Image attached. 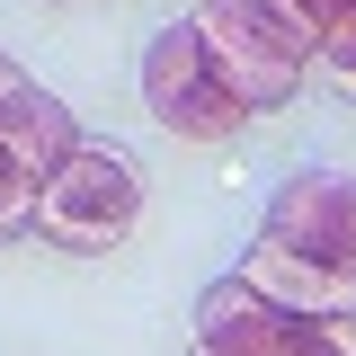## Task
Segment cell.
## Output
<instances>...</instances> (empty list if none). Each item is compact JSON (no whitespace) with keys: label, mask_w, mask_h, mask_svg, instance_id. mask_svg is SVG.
<instances>
[{"label":"cell","mask_w":356,"mask_h":356,"mask_svg":"<svg viewBox=\"0 0 356 356\" xmlns=\"http://www.w3.org/2000/svg\"><path fill=\"white\" fill-rule=\"evenodd\" d=\"M143 222V161L125 143H72L36 187V232L54 250H116Z\"/></svg>","instance_id":"1"},{"label":"cell","mask_w":356,"mask_h":356,"mask_svg":"<svg viewBox=\"0 0 356 356\" xmlns=\"http://www.w3.org/2000/svg\"><path fill=\"white\" fill-rule=\"evenodd\" d=\"M187 356H356V312H276L241 276L196 294Z\"/></svg>","instance_id":"2"},{"label":"cell","mask_w":356,"mask_h":356,"mask_svg":"<svg viewBox=\"0 0 356 356\" xmlns=\"http://www.w3.org/2000/svg\"><path fill=\"white\" fill-rule=\"evenodd\" d=\"M187 27H196V44H205L214 81L232 89L250 116H267V107H294V89H303L312 54H294V44L276 36L250 0H196V9H187Z\"/></svg>","instance_id":"3"},{"label":"cell","mask_w":356,"mask_h":356,"mask_svg":"<svg viewBox=\"0 0 356 356\" xmlns=\"http://www.w3.org/2000/svg\"><path fill=\"white\" fill-rule=\"evenodd\" d=\"M143 107L178 143H232V134L250 125V107L214 81V63H205V44H196L187 18H178L170 36H152V54H143Z\"/></svg>","instance_id":"4"},{"label":"cell","mask_w":356,"mask_h":356,"mask_svg":"<svg viewBox=\"0 0 356 356\" xmlns=\"http://www.w3.org/2000/svg\"><path fill=\"white\" fill-rule=\"evenodd\" d=\"M276 250H294L312 267H339L356 276V178L348 170H294L276 196H267V222H259Z\"/></svg>","instance_id":"5"},{"label":"cell","mask_w":356,"mask_h":356,"mask_svg":"<svg viewBox=\"0 0 356 356\" xmlns=\"http://www.w3.org/2000/svg\"><path fill=\"white\" fill-rule=\"evenodd\" d=\"M250 294H267L276 312H356V276H339V267H312V259H294V250H276V241H250L241 250V267H232Z\"/></svg>","instance_id":"6"},{"label":"cell","mask_w":356,"mask_h":356,"mask_svg":"<svg viewBox=\"0 0 356 356\" xmlns=\"http://www.w3.org/2000/svg\"><path fill=\"white\" fill-rule=\"evenodd\" d=\"M72 143H81V134H72V107H63V98H54V89H18V98H0V161H9V170L18 178H54V161H63V152H72Z\"/></svg>","instance_id":"7"},{"label":"cell","mask_w":356,"mask_h":356,"mask_svg":"<svg viewBox=\"0 0 356 356\" xmlns=\"http://www.w3.org/2000/svg\"><path fill=\"white\" fill-rule=\"evenodd\" d=\"M18 232H36V178H18L0 161V241H18Z\"/></svg>","instance_id":"8"},{"label":"cell","mask_w":356,"mask_h":356,"mask_svg":"<svg viewBox=\"0 0 356 356\" xmlns=\"http://www.w3.org/2000/svg\"><path fill=\"white\" fill-rule=\"evenodd\" d=\"M321 72H330V81H356V9L339 27H321Z\"/></svg>","instance_id":"9"},{"label":"cell","mask_w":356,"mask_h":356,"mask_svg":"<svg viewBox=\"0 0 356 356\" xmlns=\"http://www.w3.org/2000/svg\"><path fill=\"white\" fill-rule=\"evenodd\" d=\"M303 9H312V27H339V18H348L356 0H303Z\"/></svg>","instance_id":"10"},{"label":"cell","mask_w":356,"mask_h":356,"mask_svg":"<svg viewBox=\"0 0 356 356\" xmlns=\"http://www.w3.org/2000/svg\"><path fill=\"white\" fill-rule=\"evenodd\" d=\"M18 89H27V72H18V63L0 54V98H18Z\"/></svg>","instance_id":"11"},{"label":"cell","mask_w":356,"mask_h":356,"mask_svg":"<svg viewBox=\"0 0 356 356\" xmlns=\"http://www.w3.org/2000/svg\"><path fill=\"white\" fill-rule=\"evenodd\" d=\"M330 89H339V98H348V107H356V81H330Z\"/></svg>","instance_id":"12"}]
</instances>
